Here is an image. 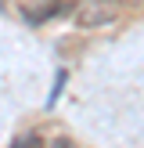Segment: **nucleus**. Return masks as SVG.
Listing matches in <instances>:
<instances>
[{"label":"nucleus","mask_w":144,"mask_h":148,"mask_svg":"<svg viewBox=\"0 0 144 148\" xmlns=\"http://www.w3.org/2000/svg\"><path fill=\"white\" fill-rule=\"evenodd\" d=\"M115 18H119V4H112V0H79L76 4V25L83 29L108 25Z\"/></svg>","instance_id":"f257e3e1"},{"label":"nucleus","mask_w":144,"mask_h":148,"mask_svg":"<svg viewBox=\"0 0 144 148\" xmlns=\"http://www.w3.org/2000/svg\"><path fill=\"white\" fill-rule=\"evenodd\" d=\"M22 14H25V22H33V25H40V22L54 18V14H61V0H18Z\"/></svg>","instance_id":"f03ea898"},{"label":"nucleus","mask_w":144,"mask_h":148,"mask_svg":"<svg viewBox=\"0 0 144 148\" xmlns=\"http://www.w3.org/2000/svg\"><path fill=\"white\" fill-rule=\"evenodd\" d=\"M11 148H43V141H40L36 134H22V137L11 141Z\"/></svg>","instance_id":"7ed1b4c3"},{"label":"nucleus","mask_w":144,"mask_h":148,"mask_svg":"<svg viewBox=\"0 0 144 148\" xmlns=\"http://www.w3.org/2000/svg\"><path fill=\"white\" fill-rule=\"evenodd\" d=\"M50 148H72V141H69V137H58V141L50 145Z\"/></svg>","instance_id":"20e7f679"}]
</instances>
